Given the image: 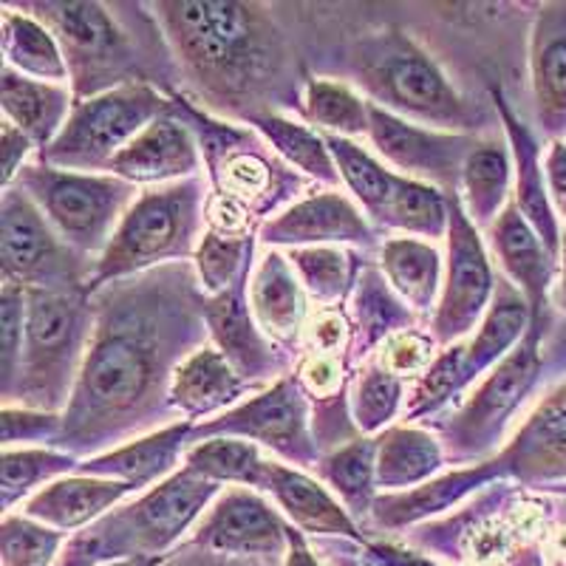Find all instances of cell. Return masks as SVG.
Wrapping results in <instances>:
<instances>
[{
	"mask_svg": "<svg viewBox=\"0 0 566 566\" xmlns=\"http://www.w3.org/2000/svg\"><path fill=\"white\" fill-rule=\"evenodd\" d=\"M119 290L108 295L97 337L80 371L74 399L63 419L60 442L91 448L139 428L156 411L170 366L190 340V312L159 306L154 290Z\"/></svg>",
	"mask_w": 566,
	"mask_h": 566,
	"instance_id": "1",
	"label": "cell"
},
{
	"mask_svg": "<svg viewBox=\"0 0 566 566\" xmlns=\"http://www.w3.org/2000/svg\"><path fill=\"white\" fill-rule=\"evenodd\" d=\"M159 18L196 77L232 105L281 69L277 38L255 7L181 0L161 3Z\"/></svg>",
	"mask_w": 566,
	"mask_h": 566,
	"instance_id": "2",
	"label": "cell"
},
{
	"mask_svg": "<svg viewBox=\"0 0 566 566\" xmlns=\"http://www.w3.org/2000/svg\"><path fill=\"white\" fill-rule=\"evenodd\" d=\"M216 493L219 482H210L193 468H185L150 490L134 507L105 515L80 538L71 541L57 566H94L119 555L159 553L185 533L187 524L193 522Z\"/></svg>",
	"mask_w": 566,
	"mask_h": 566,
	"instance_id": "3",
	"label": "cell"
},
{
	"mask_svg": "<svg viewBox=\"0 0 566 566\" xmlns=\"http://www.w3.org/2000/svg\"><path fill=\"white\" fill-rule=\"evenodd\" d=\"M85 343H91V310L77 292H29L27 343L7 399H27L49 413L63 406Z\"/></svg>",
	"mask_w": 566,
	"mask_h": 566,
	"instance_id": "4",
	"label": "cell"
},
{
	"mask_svg": "<svg viewBox=\"0 0 566 566\" xmlns=\"http://www.w3.org/2000/svg\"><path fill=\"white\" fill-rule=\"evenodd\" d=\"M357 83L377 103L417 116L424 125L468 128L470 108L448 85L431 57L399 32H382L363 40L354 54Z\"/></svg>",
	"mask_w": 566,
	"mask_h": 566,
	"instance_id": "5",
	"label": "cell"
},
{
	"mask_svg": "<svg viewBox=\"0 0 566 566\" xmlns=\"http://www.w3.org/2000/svg\"><path fill=\"white\" fill-rule=\"evenodd\" d=\"M201 221L199 181L148 190L130 205L114 239L99 258L94 281H111L139 272L165 258H181L190 252Z\"/></svg>",
	"mask_w": 566,
	"mask_h": 566,
	"instance_id": "6",
	"label": "cell"
},
{
	"mask_svg": "<svg viewBox=\"0 0 566 566\" xmlns=\"http://www.w3.org/2000/svg\"><path fill=\"white\" fill-rule=\"evenodd\" d=\"M168 108L148 85H116L114 91L77 105L57 139L40 150V159L52 168L69 170L111 168V161Z\"/></svg>",
	"mask_w": 566,
	"mask_h": 566,
	"instance_id": "7",
	"label": "cell"
},
{
	"mask_svg": "<svg viewBox=\"0 0 566 566\" xmlns=\"http://www.w3.org/2000/svg\"><path fill=\"white\" fill-rule=\"evenodd\" d=\"M20 185L49 216L60 239L85 252L105 250L123 221L119 212L134 196V185L119 176H91L74 170L23 168Z\"/></svg>",
	"mask_w": 566,
	"mask_h": 566,
	"instance_id": "8",
	"label": "cell"
},
{
	"mask_svg": "<svg viewBox=\"0 0 566 566\" xmlns=\"http://www.w3.org/2000/svg\"><path fill=\"white\" fill-rule=\"evenodd\" d=\"M45 27L57 32L69 74L80 94H97L105 83H123L134 71V49L99 3H38Z\"/></svg>",
	"mask_w": 566,
	"mask_h": 566,
	"instance_id": "9",
	"label": "cell"
},
{
	"mask_svg": "<svg viewBox=\"0 0 566 566\" xmlns=\"http://www.w3.org/2000/svg\"><path fill=\"white\" fill-rule=\"evenodd\" d=\"M0 252L7 281L29 283L34 290L77 292L80 261L60 244L57 232L23 190H7L3 196Z\"/></svg>",
	"mask_w": 566,
	"mask_h": 566,
	"instance_id": "10",
	"label": "cell"
},
{
	"mask_svg": "<svg viewBox=\"0 0 566 566\" xmlns=\"http://www.w3.org/2000/svg\"><path fill=\"white\" fill-rule=\"evenodd\" d=\"M368 136L394 168L444 187L457 185V176L464 170V159L476 148V142L462 136H442L402 123L377 105H371Z\"/></svg>",
	"mask_w": 566,
	"mask_h": 566,
	"instance_id": "11",
	"label": "cell"
},
{
	"mask_svg": "<svg viewBox=\"0 0 566 566\" xmlns=\"http://www.w3.org/2000/svg\"><path fill=\"white\" fill-rule=\"evenodd\" d=\"M490 266L476 230L464 219L459 199H451V266L437 312V335L442 340L470 332L490 295Z\"/></svg>",
	"mask_w": 566,
	"mask_h": 566,
	"instance_id": "12",
	"label": "cell"
},
{
	"mask_svg": "<svg viewBox=\"0 0 566 566\" xmlns=\"http://www.w3.org/2000/svg\"><path fill=\"white\" fill-rule=\"evenodd\" d=\"M527 340L522 346L510 352L507 360L490 374V380L473 394L464 411L459 413L457 424H453V433L462 444L468 448H482L490 444V439H495L499 428H502L504 419L515 411V406L522 402L524 394L530 391V386L538 377V328L530 326Z\"/></svg>",
	"mask_w": 566,
	"mask_h": 566,
	"instance_id": "13",
	"label": "cell"
},
{
	"mask_svg": "<svg viewBox=\"0 0 566 566\" xmlns=\"http://www.w3.org/2000/svg\"><path fill=\"white\" fill-rule=\"evenodd\" d=\"M196 433H239V437L261 439L264 444L275 448L283 457L303 462L312 468L310 439H306V408L297 397L292 382H281L264 397L252 399L250 406L227 413L219 422H210Z\"/></svg>",
	"mask_w": 566,
	"mask_h": 566,
	"instance_id": "14",
	"label": "cell"
},
{
	"mask_svg": "<svg viewBox=\"0 0 566 566\" xmlns=\"http://www.w3.org/2000/svg\"><path fill=\"white\" fill-rule=\"evenodd\" d=\"M201 547L232 555H277L286 541L281 518L250 490H230L196 535Z\"/></svg>",
	"mask_w": 566,
	"mask_h": 566,
	"instance_id": "15",
	"label": "cell"
},
{
	"mask_svg": "<svg viewBox=\"0 0 566 566\" xmlns=\"http://www.w3.org/2000/svg\"><path fill=\"white\" fill-rule=\"evenodd\" d=\"M108 170L130 185L179 179L199 170V145L190 134V125L165 111L111 161Z\"/></svg>",
	"mask_w": 566,
	"mask_h": 566,
	"instance_id": "16",
	"label": "cell"
},
{
	"mask_svg": "<svg viewBox=\"0 0 566 566\" xmlns=\"http://www.w3.org/2000/svg\"><path fill=\"white\" fill-rule=\"evenodd\" d=\"M504 462L530 482L566 479V380L524 422Z\"/></svg>",
	"mask_w": 566,
	"mask_h": 566,
	"instance_id": "17",
	"label": "cell"
},
{
	"mask_svg": "<svg viewBox=\"0 0 566 566\" xmlns=\"http://www.w3.org/2000/svg\"><path fill=\"white\" fill-rule=\"evenodd\" d=\"M493 244L502 258L504 270L522 286V295L527 297L530 310H533V326H541L549 281H553V255L515 205H510L499 216Z\"/></svg>",
	"mask_w": 566,
	"mask_h": 566,
	"instance_id": "18",
	"label": "cell"
},
{
	"mask_svg": "<svg viewBox=\"0 0 566 566\" xmlns=\"http://www.w3.org/2000/svg\"><path fill=\"white\" fill-rule=\"evenodd\" d=\"M533 88L549 134L566 130V3L541 9L533 34Z\"/></svg>",
	"mask_w": 566,
	"mask_h": 566,
	"instance_id": "19",
	"label": "cell"
},
{
	"mask_svg": "<svg viewBox=\"0 0 566 566\" xmlns=\"http://www.w3.org/2000/svg\"><path fill=\"white\" fill-rule=\"evenodd\" d=\"M270 244H306V241H371L363 216L343 196L323 193L283 212L264 230Z\"/></svg>",
	"mask_w": 566,
	"mask_h": 566,
	"instance_id": "20",
	"label": "cell"
},
{
	"mask_svg": "<svg viewBox=\"0 0 566 566\" xmlns=\"http://www.w3.org/2000/svg\"><path fill=\"white\" fill-rule=\"evenodd\" d=\"M134 490V484L116 479H63L32 495L27 502V515L57 530H74L99 518Z\"/></svg>",
	"mask_w": 566,
	"mask_h": 566,
	"instance_id": "21",
	"label": "cell"
},
{
	"mask_svg": "<svg viewBox=\"0 0 566 566\" xmlns=\"http://www.w3.org/2000/svg\"><path fill=\"white\" fill-rule=\"evenodd\" d=\"M3 111L12 125H18L32 142H40L49 148L65 128V114H69V91L54 83H38L14 69H3Z\"/></svg>",
	"mask_w": 566,
	"mask_h": 566,
	"instance_id": "22",
	"label": "cell"
},
{
	"mask_svg": "<svg viewBox=\"0 0 566 566\" xmlns=\"http://www.w3.org/2000/svg\"><path fill=\"white\" fill-rule=\"evenodd\" d=\"M244 382L239 371L230 366L224 354L210 346H201L174 371L170 397L176 406L190 417L224 408L241 397Z\"/></svg>",
	"mask_w": 566,
	"mask_h": 566,
	"instance_id": "23",
	"label": "cell"
},
{
	"mask_svg": "<svg viewBox=\"0 0 566 566\" xmlns=\"http://www.w3.org/2000/svg\"><path fill=\"white\" fill-rule=\"evenodd\" d=\"M187 433H190V424L187 422L170 424V428L154 433V437L125 444L119 451H111L99 459H91V462L80 464V470H83L85 476L116 479V482H128L139 490L161 479L174 468Z\"/></svg>",
	"mask_w": 566,
	"mask_h": 566,
	"instance_id": "24",
	"label": "cell"
},
{
	"mask_svg": "<svg viewBox=\"0 0 566 566\" xmlns=\"http://www.w3.org/2000/svg\"><path fill=\"white\" fill-rule=\"evenodd\" d=\"M207 323L212 326L221 354L239 371V377H264L272 371V348L261 340V335L252 326L241 283L235 290L207 303Z\"/></svg>",
	"mask_w": 566,
	"mask_h": 566,
	"instance_id": "25",
	"label": "cell"
},
{
	"mask_svg": "<svg viewBox=\"0 0 566 566\" xmlns=\"http://www.w3.org/2000/svg\"><path fill=\"white\" fill-rule=\"evenodd\" d=\"M264 490H270L275 495L277 504L303 530H310V533L354 535V524L348 522V515L343 513L340 504L321 484L306 479L297 470L270 462L266 464Z\"/></svg>",
	"mask_w": 566,
	"mask_h": 566,
	"instance_id": "26",
	"label": "cell"
},
{
	"mask_svg": "<svg viewBox=\"0 0 566 566\" xmlns=\"http://www.w3.org/2000/svg\"><path fill=\"white\" fill-rule=\"evenodd\" d=\"M3 54L9 69L23 77L32 74L45 83H63L69 77L65 54L49 27L12 9H3Z\"/></svg>",
	"mask_w": 566,
	"mask_h": 566,
	"instance_id": "27",
	"label": "cell"
},
{
	"mask_svg": "<svg viewBox=\"0 0 566 566\" xmlns=\"http://www.w3.org/2000/svg\"><path fill=\"white\" fill-rule=\"evenodd\" d=\"M530 317H533V310H530L527 297H524L522 292H515L510 283H502L493 306H490L488 317H484L482 332H479V337L473 340V346L464 352L462 380H473L482 368H488L490 363L499 360L510 346H515V340L524 335Z\"/></svg>",
	"mask_w": 566,
	"mask_h": 566,
	"instance_id": "28",
	"label": "cell"
},
{
	"mask_svg": "<svg viewBox=\"0 0 566 566\" xmlns=\"http://www.w3.org/2000/svg\"><path fill=\"white\" fill-rule=\"evenodd\" d=\"M252 310L270 335L281 337V340L297 335L306 303L297 290L295 275L283 264V258L270 255L264 266L258 270L255 283H252Z\"/></svg>",
	"mask_w": 566,
	"mask_h": 566,
	"instance_id": "29",
	"label": "cell"
},
{
	"mask_svg": "<svg viewBox=\"0 0 566 566\" xmlns=\"http://www.w3.org/2000/svg\"><path fill=\"white\" fill-rule=\"evenodd\" d=\"M502 103V99H499ZM504 123H507L510 136H513L515 145V161H518V205H522L524 216L533 224V230L538 232V239L544 241V247L549 250V255H558V224H555V212L549 207L547 193H544V179H541L538 170V150H535V142L522 125L515 123L513 114L507 111V105L502 103Z\"/></svg>",
	"mask_w": 566,
	"mask_h": 566,
	"instance_id": "30",
	"label": "cell"
},
{
	"mask_svg": "<svg viewBox=\"0 0 566 566\" xmlns=\"http://www.w3.org/2000/svg\"><path fill=\"white\" fill-rule=\"evenodd\" d=\"M464 193H468V210L479 224H488L499 212V205L507 196L510 185V159L507 150L495 142H484L470 150L464 159Z\"/></svg>",
	"mask_w": 566,
	"mask_h": 566,
	"instance_id": "31",
	"label": "cell"
},
{
	"mask_svg": "<svg viewBox=\"0 0 566 566\" xmlns=\"http://www.w3.org/2000/svg\"><path fill=\"white\" fill-rule=\"evenodd\" d=\"M388 277L417 310H431L439 286V255L433 247L413 239H399L382 250Z\"/></svg>",
	"mask_w": 566,
	"mask_h": 566,
	"instance_id": "32",
	"label": "cell"
},
{
	"mask_svg": "<svg viewBox=\"0 0 566 566\" xmlns=\"http://www.w3.org/2000/svg\"><path fill=\"white\" fill-rule=\"evenodd\" d=\"M266 464L255 444L241 439H210L187 453V468L210 482H239L247 488H264Z\"/></svg>",
	"mask_w": 566,
	"mask_h": 566,
	"instance_id": "33",
	"label": "cell"
},
{
	"mask_svg": "<svg viewBox=\"0 0 566 566\" xmlns=\"http://www.w3.org/2000/svg\"><path fill=\"white\" fill-rule=\"evenodd\" d=\"M499 468H479V470H462L453 476H444L433 484L413 490L406 495H391L386 502L377 504V515L382 524H408L417 522L422 515H431L462 499L470 488H476L479 482H488Z\"/></svg>",
	"mask_w": 566,
	"mask_h": 566,
	"instance_id": "34",
	"label": "cell"
},
{
	"mask_svg": "<svg viewBox=\"0 0 566 566\" xmlns=\"http://www.w3.org/2000/svg\"><path fill=\"white\" fill-rule=\"evenodd\" d=\"M377 219L391 227H399V230L439 239L444 232V224H448V210H444L442 196L433 187L422 185L417 179L397 176L391 196H388L386 207H382Z\"/></svg>",
	"mask_w": 566,
	"mask_h": 566,
	"instance_id": "35",
	"label": "cell"
},
{
	"mask_svg": "<svg viewBox=\"0 0 566 566\" xmlns=\"http://www.w3.org/2000/svg\"><path fill=\"white\" fill-rule=\"evenodd\" d=\"M252 123L275 145L277 154L286 156L292 165H297L301 170L315 176V179L326 181V185H335L340 174H337V165L332 161V150H328L326 139H321L310 128L290 123V119H281L275 114L252 116Z\"/></svg>",
	"mask_w": 566,
	"mask_h": 566,
	"instance_id": "36",
	"label": "cell"
},
{
	"mask_svg": "<svg viewBox=\"0 0 566 566\" xmlns=\"http://www.w3.org/2000/svg\"><path fill=\"white\" fill-rule=\"evenodd\" d=\"M439 444L422 431H391L380 444L377 479L382 488H402L439 468Z\"/></svg>",
	"mask_w": 566,
	"mask_h": 566,
	"instance_id": "37",
	"label": "cell"
},
{
	"mask_svg": "<svg viewBox=\"0 0 566 566\" xmlns=\"http://www.w3.org/2000/svg\"><path fill=\"white\" fill-rule=\"evenodd\" d=\"M326 145L332 150V156H335V165L340 168V176L354 190V196L366 205V210L371 216H380L388 196H391L397 176L388 174L380 161H374L366 150L357 148L354 142L343 139V136H326Z\"/></svg>",
	"mask_w": 566,
	"mask_h": 566,
	"instance_id": "38",
	"label": "cell"
},
{
	"mask_svg": "<svg viewBox=\"0 0 566 566\" xmlns=\"http://www.w3.org/2000/svg\"><path fill=\"white\" fill-rule=\"evenodd\" d=\"M306 116L321 128L340 130L343 136L368 134L371 125V108L346 85L328 80H312L306 85Z\"/></svg>",
	"mask_w": 566,
	"mask_h": 566,
	"instance_id": "39",
	"label": "cell"
},
{
	"mask_svg": "<svg viewBox=\"0 0 566 566\" xmlns=\"http://www.w3.org/2000/svg\"><path fill=\"white\" fill-rule=\"evenodd\" d=\"M74 468V457L57 451H9L3 453L0 464V490H3V504L18 502L20 495L29 493L34 484L45 479L65 473Z\"/></svg>",
	"mask_w": 566,
	"mask_h": 566,
	"instance_id": "40",
	"label": "cell"
},
{
	"mask_svg": "<svg viewBox=\"0 0 566 566\" xmlns=\"http://www.w3.org/2000/svg\"><path fill=\"white\" fill-rule=\"evenodd\" d=\"M3 566H49L57 555L60 533L29 522L27 515H7L0 530Z\"/></svg>",
	"mask_w": 566,
	"mask_h": 566,
	"instance_id": "41",
	"label": "cell"
},
{
	"mask_svg": "<svg viewBox=\"0 0 566 566\" xmlns=\"http://www.w3.org/2000/svg\"><path fill=\"white\" fill-rule=\"evenodd\" d=\"M29 295L20 283H3L0 295V366H3V397H9L20 371L23 343H27Z\"/></svg>",
	"mask_w": 566,
	"mask_h": 566,
	"instance_id": "42",
	"label": "cell"
},
{
	"mask_svg": "<svg viewBox=\"0 0 566 566\" xmlns=\"http://www.w3.org/2000/svg\"><path fill=\"white\" fill-rule=\"evenodd\" d=\"M321 470L323 476H326V482L332 484L348 504H354V507H366L374 479V444L368 442V439L343 448L340 453L326 459V464H321Z\"/></svg>",
	"mask_w": 566,
	"mask_h": 566,
	"instance_id": "43",
	"label": "cell"
},
{
	"mask_svg": "<svg viewBox=\"0 0 566 566\" xmlns=\"http://www.w3.org/2000/svg\"><path fill=\"white\" fill-rule=\"evenodd\" d=\"M247 250H250L247 239H230V235H219V232H207L201 239L199 255H196L199 275L207 290L224 295L232 283H241Z\"/></svg>",
	"mask_w": 566,
	"mask_h": 566,
	"instance_id": "44",
	"label": "cell"
},
{
	"mask_svg": "<svg viewBox=\"0 0 566 566\" xmlns=\"http://www.w3.org/2000/svg\"><path fill=\"white\" fill-rule=\"evenodd\" d=\"M224 190L235 199L244 201L247 207L252 201H266L270 205L272 187V168L261 156L255 154H230L224 161Z\"/></svg>",
	"mask_w": 566,
	"mask_h": 566,
	"instance_id": "45",
	"label": "cell"
},
{
	"mask_svg": "<svg viewBox=\"0 0 566 566\" xmlns=\"http://www.w3.org/2000/svg\"><path fill=\"white\" fill-rule=\"evenodd\" d=\"M399 402V380L391 371H368L357 388V399H354V411H357V422L374 431L382 422H388Z\"/></svg>",
	"mask_w": 566,
	"mask_h": 566,
	"instance_id": "46",
	"label": "cell"
},
{
	"mask_svg": "<svg viewBox=\"0 0 566 566\" xmlns=\"http://www.w3.org/2000/svg\"><path fill=\"white\" fill-rule=\"evenodd\" d=\"M295 266L306 277L310 290L321 301H332L340 295L343 277H346V258L335 250H303L295 252Z\"/></svg>",
	"mask_w": 566,
	"mask_h": 566,
	"instance_id": "47",
	"label": "cell"
},
{
	"mask_svg": "<svg viewBox=\"0 0 566 566\" xmlns=\"http://www.w3.org/2000/svg\"><path fill=\"white\" fill-rule=\"evenodd\" d=\"M464 352L468 348H453L437 363V366L428 371V377L422 380V386L417 388V397H413L411 413H428L433 408H439L444 399L451 397L459 386H462V368H464Z\"/></svg>",
	"mask_w": 566,
	"mask_h": 566,
	"instance_id": "48",
	"label": "cell"
},
{
	"mask_svg": "<svg viewBox=\"0 0 566 566\" xmlns=\"http://www.w3.org/2000/svg\"><path fill=\"white\" fill-rule=\"evenodd\" d=\"M3 428V444L38 442V439H60L63 422L49 411H23V408H7L0 417Z\"/></svg>",
	"mask_w": 566,
	"mask_h": 566,
	"instance_id": "49",
	"label": "cell"
},
{
	"mask_svg": "<svg viewBox=\"0 0 566 566\" xmlns=\"http://www.w3.org/2000/svg\"><path fill=\"white\" fill-rule=\"evenodd\" d=\"M431 357V340H424L419 335H399L382 352V363H386V371L391 374H408L417 371L428 363Z\"/></svg>",
	"mask_w": 566,
	"mask_h": 566,
	"instance_id": "50",
	"label": "cell"
},
{
	"mask_svg": "<svg viewBox=\"0 0 566 566\" xmlns=\"http://www.w3.org/2000/svg\"><path fill=\"white\" fill-rule=\"evenodd\" d=\"M0 150H3V185H9L23 170V161L32 150V139L7 119L0 130Z\"/></svg>",
	"mask_w": 566,
	"mask_h": 566,
	"instance_id": "51",
	"label": "cell"
},
{
	"mask_svg": "<svg viewBox=\"0 0 566 566\" xmlns=\"http://www.w3.org/2000/svg\"><path fill=\"white\" fill-rule=\"evenodd\" d=\"M547 179L549 190H553V201L558 212L566 219V145L555 142L547 159Z\"/></svg>",
	"mask_w": 566,
	"mask_h": 566,
	"instance_id": "52",
	"label": "cell"
},
{
	"mask_svg": "<svg viewBox=\"0 0 566 566\" xmlns=\"http://www.w3.org/2000/svg\"><path fill=\"white\" fill-rule=\"evenodd\" d=\"M303 380L315 394H328L335 391L337 382H340V368H337L332 357H323L321 354V357H315L310 366L303 368Z\"/></svg>",
	"mask_w": 566,
	"mask_h": 566,
	"instance_id": "53",
	"label": "cell"
},
{
	"mask_svg": "<svg viewBox=\"0 0 566 566\" xmlns=\"http://www.w3.org/2000/svg\"><path fill=\"white\" fill-rule=\"evenodd\" d=\"M315 343L317 348H323V352H332V348L340 346L343 340V321L337 315H323L317 317L315 323Z\"/></svg>",
	"mask_w": 566,
	"mask_h": 566,
	"instance_id": "54",
	"label": "cell"
},
{
	"mask_svg": "<svg viewBox=\"0 0 566 566\" xmlns=\"http://www.w3.org/2000/svg\"><path fill=\"white\" fill-rule=\"evenodd\" d=\"M374 555L388 566H433L428 564V560L419 558V555L402 553V549H394V547H374Z\"/></svg>",
	"mask_w": 566,
	"mask_h": 566,
	"instance_id": "55",
	"label": "cell"
},
{
	"mask_svg": "<svg viewBox=\"0 0 566 566\" xmlns=\"http://www.w3.org/2000/svg\"><path fill=\"white\" fill-rule=\"evenodd\" d=\"M286 566H317V560L312 558L310 549L303 547L301 535L290 533V560H286Z\"/></svg>",
	"mask_w": 566,
	"mask_h": 566,
	"instance_id": "56",
	"label": "cell"
},
{
	"mask_svg": "<svg viewBox=\"0 0 566 566\" xmlns=\"http://www.w3.org/2000/svg\"><path fill=\"white\" fill-rule=\"evenodd\" d=\"M156 564H159L156 555H150V558H139V555H134V558L119 560V564H108V566H156Z\"/></svg>",
	"mask_w": 566,
	"mask_h": 566,
	"instance_id": "57",
	"label": "cell"
},
{
	"mask_svg": "<svg viewBox=\"0 0 566 566\" xmlns=\"http://www.w3.org/2000/svg\"><path fill=\"white\" fill-rule=\"evenodd\" d=\"M560 252H564V270H560V306L566 312V235H564V244H560Z\"/></svg>",
	"mask_w": 566,
	"mask_h": 566,
	"instance_id": "58",
	"label": "cell"
},
{
	"mask_svg": "<svg viewBox=\"0 0 566 566\" xmlns=\"http://www.w3.org/2000/svg\"><path fill=\"white\" fill-rule=\"evenodd\" d=\"M343 566H354V564H343Z\"/></svg>",
	"mask_w": 566,
	"mask_h": 566,
	"instance_id": "59",
	"label": "cell"
},
{
	"mask_svg": "<svg viewBox=\"0 0 566 566\" xmlns=\"http://www.w3.org/2000/svg\"><path fill=\"white\" fill-rule=\"evenodd\" d=\"M564 493H566V488H564Z\"/></svg>",
	"mask_w": 566,
	"mask_h": 566,
	"instance_id": "60",
	"label": "cell"
}]
</instances>
